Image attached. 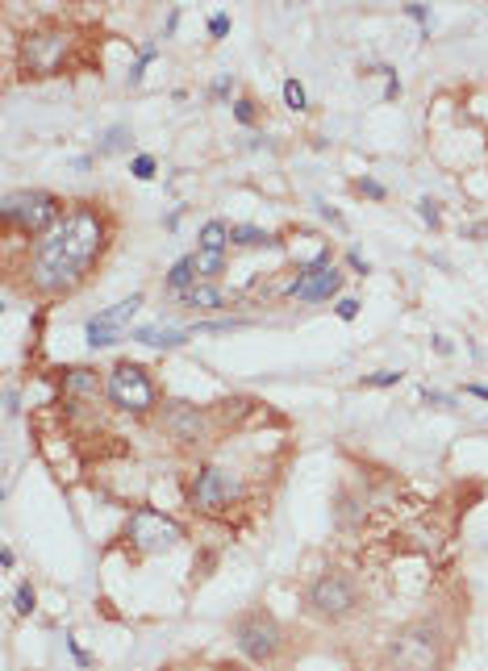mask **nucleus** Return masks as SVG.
<instances>
[{"instance_id":"1","label":"nucleus","mask_w":488,"mask_h":671,"mask_svg":"<svg viewBox=\"0 0 488 671\" xmlns=\"http://www.w3.org/2000/svg\"><path fill=\"white\" fill-rule=\"evenodd\" d=\"M104 246V221L92 209H71L38 246H33V263H29V288L42 296H63L71 292L88 267L96 263Z\"/></svg>"},{"instance_id":"2","label":"nucleus","mask_w":488,"mask_h":671,"mask_svg":"<svg viewBox=\"0 0 488 671\" xmlns=\"http://www.w3.org/2000/svg\"><path fill=\"white\" fill-rule=\"evenodd\" d=\"M0 213L17 234H46L58 221V200L50 192H33V188L29 192H8Z\"/></svg>"},{"instance_id":"3","label":"nucleus","mask_w":488,"mask_h":671,"mask_svg":"<svg viewBox=\"0 0 488 671\" xmlns=\"http://www.w3.org/2000/svg\"><path fill=\"white\" fill-rule=\"evenodd\" d=\"M125 538H129V547L138 551V555H163V551H171V547H180V538H184V530L171 522V517H163V513H155V509H134L129 513V522H125Z\"/></svg>"},{"instance_id":"4","label":"nucleus","mask_w":488,"mask_h":671,"mask_svg":"<svg viewBox=\"0 0 488 671\" xmlns=\"http://www.w3.org/2000/svg\"><path fill=\"white\" fill-rule=\"evenodd\" d=\"M71 50V33L67 29H33L21 38V71L25 75H54L67 63Z\"/></svg>"},{"instance_id":"5","label":"nucleus","mask_w":488,"mask_h":671,"mask_svg":"<svg viewBox=\"0 0 488 671\" xmlns=\"http://www.w3.org/2000/svg\"><path fill=\"white\" fill-rule=\"evenodd\" d=\"M109 401L125 413H146L155 405V384L146 375V367L138 363H117L109 371Z\"/></svg>"},{"instance_id":"6","label":"nucleus","mask_w":488,"mask_h":671,"mask_svg":"<svg viewBox=\"0 0 488 671\" xmlns=\"http://www.w3.org/2000/svg\"><path fill=\"white\" fill-rule=\"evenodd\" d=\"M242 496V484H238V476L234 471H226V467H200L196 471V480H192V509H200V513H226L234 501Z\"/></svg>"},{"instance_id":"7","label":"nucleus","mask_w":488,"mask_h":671,"mask_svg":"<svg viewBox=\"0 0 488 671\" xmlns=\"http://www.w3.org/2000/svg\"><path fill=\"white\" fill-rule=\"evenodd\" d=\"M338 284H343V275L334 271L330 250H317V259L309 267H301V275L292 284V300H330L338 292Z\"/></svg>"},{"instance_id":"8","label":"nucleus","mask_w":488,"mask_h":671,"mask_svg":"<svg viewBox=\"0 0 488 671\" xmlns=\"http://www.w3.org/2000/svg\"><path fill=\"white\" fill-rule=\"evenodd\" d=\"M238 647H242V655L255 659V663L276 659V651H280V630H276V622H271L267 613H251V617L238 626Z\"/></svg>"},{"instance_id":"9","label":"nucleus","mask_w":488,"mask_h":671,"mask_svg":"<svg viewBox=\"0 0 488 671\" xmlns=\"http://www.w3.org/2000/svg\"><path fill=\"white\" fill-rule=\"evenodd\" d=\"M309 605H313L322 617H343V613L355 609V588L347 584V576L326 572V576L309 588Z\"/></svg>"},{"instance_id":"10","label":"nucleus","mask_w":488,"mask_h":671,"mask_svg":"<svg viewBox=\"0 0 488 671\" xmlns=\"http://www.w3.org/2000/svg\"><path fill=\"white\" fill-rule=\"evenodd\" d=\"M397 663H401V671H434L439 668V647H434V634L430 630H422V626H414V630H405L401 638H397Z\"/></svg>"},{"instance_id":"11","label":"nucleus","mask_w":488,"mask_h":671,"mask_svg":"<svg viewBox=\"0 0 488 671\" xmlns=\"http://www.w3.org/2000/svg\"><path fill=\"white\" fill-rule=\"evenodd\" d=\"M138 305H142V296H129V300L96 313V317L88 321V346H109V342H117V338H121V325L138 313Z\"/></svg>"},{"instance_id":"12","label":"nucleus","mask_w":488,"mask_h":671,"mask_svg":"<svg viewBox=\"0 0 488 671\" xmlns=\"http://www.w3.org/2000/svg\"><path fill=\"white\" fill-rule=\"evenodd\" d=\"M167 426H171V434H175L180 442H200V438H205V413H196L192 405H175L171 417H167Z\"/></svg>"},{"instance_id":"13","label":"nucleus","mask_w":488,"mask_h":671,"mask_svg":"<svg viewBox=\"0 0 488 671\" xmlns=\"http://www.w3.org/2000/svg\"><path fill=\"white\" fill-rule=\"evenodd\" d=\"M63 392H67V396H96V392H100V375H96L92 367H71V371L63 375Z\"/></svg>"},{"instance_id":"14","label":"nucleus","mask_w":488,"mask_h":671,"mask_svg":"<svg viewBox=\"0 0 488 671\" xmlns=\"http://www.w3.org/2000/svg\"><path fill=\"white\" fill-rule=\"evenodd\" d=\"M134 338L146 342V346H180V342H188L184 330H163V325H142V330H134Z\"/></svg>"},{"instance_id":"15","label":"nucleus","mask_w":488,"mask_h":671,"mask_svg":"<svg viewBox=\"0 0 488 671\" xmlns=\"http://www.w3.org/2000/svg\"><path fill=\"white\" fill-rule=\"evenodd\" d=\"M184 300L196 305V309H217V305H226V296H221L213 284H192V288L184 292Z\"/></svg>"},{"instance_id":"16","label":"nucleus","mask_w":488,"mask_h":671,"mask_svg":"<svg viewBox=\"0 0 488 671\" xmlns=\"http://www.w3.org/2000/svg\"><path fill=\"white\" fill-rule=\"evenodd\" d=\"M226 242H230V229H226L221 221H209V225L200 229V250H209V254H221V250H226Z\"/></svg>"},{"instance_id":"17","label":"nucleus","mask_w":488,"mask_h":671,"mask_svg":"<svg viewBox=\"0 0 488 671\" xmlns=\"http://www.w3.org/2000/svg\"><path fill=\"white\" fill-rule=\"evenodd\" d=\"M192 280H196V259H180V263L171 267V275H167V288H171V292H188Z\"/></svg>"},{"instance_id":"18","label":"nucleus","mask_w":488,"mask_h":671,"mask_svg":"<svg viewBox=\"0 0 488 671\" xmlns=\"http://www.w3.org/2000/svg\"><path fill=\"white\" fill-rule=\"evenodd\" d=\"M230 242H238V246H267L271 238H267L263 229H255V225H234V229H230Z\"/></svg>"},{"instance_id":"19","label":"nucleus","mask_w":488,"mask_h":671,"mask_svg":"<svg viewBox=\"0 0 488 671\" xmlns=\"http://www.w3.org/2000/svg\"><path fill=\"white\" fill-rule=\"evenodd\" d=\"M196 271H200V275H217V271H221V254L200 250V254H196Z\"/></svg>"},{"instance_id":"20","label":"nucleus","mask_w":488,"mask_h":671,"mask_svg":"<svg viewBox=\"0 0 488 671\" xmlns=\"http://www.w3.org/2000/svg\"><path fill=\"white\" fill-rule=\"evenodd\" d=\"M284 100H288L292 108H305V88H301L297 79H288V83H284Z\"/></svg>"},{"instance_id":"21","label":"nucleus","mask_w":488,"mask_h":671,"mask_svg":"<svg viewBox=\"0 0 488 671\" xmlns=\"http://www.w3.org/2000/svg\"><path fill=\"white\" fill-rule=\"evenodd\" d=\"M125 138H129V134H125L121 125H117V129H109V138L100 142V154H109V150H117V146H125Z\"/></svg>"},{"instance_id":"22","label":"nucleus","mask_w":488,"mask_h":671,"mask_svg":"<svg viewBox=\"0 0 488 671\" xmlns=\"http://www.w3.org/2000/svg\"><path fill=\"white\" fill-rule=\"evenodd\" d=\"M33 601H38V597H33V588H29V584H21V588H17V613H33Z\"/></svg>"},{"instance_id":"23","label":"nucleus","mask_w":488,"mask_h":671,"mask_svg":"<svg viewBox=\"0 0 488 671\" xmlns=\"http://www.w3.org/2000/svg\"><path fill=\"white\" fill-rule=\"evenodd\" d=\"M134 175H138V179H150V175H155V159H150V154H138V159H134Z\"/></svg>"},{"instance_id":"24","label":"nucleus","mask_w":488,"mask_h":671,"mask_svg":"<svg viewBox=\"0 0 488 671\" xmlns=\"http://www.w3.org/2000/svg\"><path fill=\"white\" fill-rule=\"evenodd\" d=\"M363 384H372V388H388V384H401V371H380V375H368Z\"/></svg>"},{"instance_id":"25","label":"nucleus","mask_w":488,"mask_h":671,"mask_svg":"<svg viewBox=\"0 0 488 671\" xmlns=\"http://www.w3.org/2000/svg\"><path fill=\"white\" fill-rule=\"evenodd\" d=\"M234 117H238L242 125H251V121H255V100H238V104H234Z\"/></svg>"},{"instance_id":"26","label":"nucleus","mask_w":488,"mask_h":671,"mask_svg":"<svg viewBox=\"0 0 488 671\" xmlns=\"http://www.w3.org/2000/svg\"><path fill=\"white\" fill-rule=\"evenodd\" d=\"M226 29H230V17H226V13H213V17H209V33H213V38H221Z\"/></svg>"},{"instance_id":"27","label":"nucleus","mask_w":488,"mask_h":671,"mask_svg":"<svg viewBox=\"0 0 488 671\" xmlns=\"http://www.w3.org/2000/svg\"><path fill=\"white\" fill-rule=\"evenodd\" d=\"M230 88H234V79H230V75H217V79H213V96H217V100H221V96H230Z\"/></svg>"},{"instance_id":"28","label":"nucleus","mask_w":488,"mask_h":671,"mask_svg":"<svg viewBox=\"0 0 488 671\" xmlns=\"http://www.w3.org/2000/svg\"><path fill=\"white\" fill-rule=\"evenodd\" d=\"M422 217H426L430 225H439V204H434V200H422Z\"/></svg>"},{"instance_id":"29","label":"nucleus","mask_w":488,"mask_h":671,"mask_svg":"<svg viewBox=\"0 0 488 671\" xmlns=\"http://www.w3.org/2000/svg\"><path fill=\"white\" fill-rule=\"evenodd\" d=\"M355 313H359V300H343V305H338V317H343V321H351Z\"/></svg>"},{"instance_id":"30","label":"nucleus","mask_w":488,"mask_h":671,"mask_svg":"<svg viewBox=\"0 0 488 671\" xmlns=\"http://www.w3.org/2000/svg\"><path fill=\"white\" fill-rule=\"evenodd\" d=\"M359 188H363V192H368V196H384V188H380V184H376V179H363V184H359Z\"/></svg>"},{"instance_id":"31","label":"nucleus","mask_w":488,"mask_h":671,"mask_svg":"<svg viewBox=\"0 0 488 671\" xmlns=\"http://www.w3.org/2000/svg\"><path fill=\"white\" fill-rule=\"evenodd\" d=\"M351 267H355V271H368V263H363V254H359V250H351Z\"/></svg>"},{"instance_id":"32","label":"nucleus","mask_w":488,"mask_h":671,"mask_svg":"<svg viewBox=\"0 0 488 671\" xmlns=\"http://www.w3.org/2000/svg\"><path fill=\"white\" fill-rule=\"evenodd\" d=\"M468 392H472V396H485V401H488V388H485V384H472Z\"/></svg>"}]
</instances>
